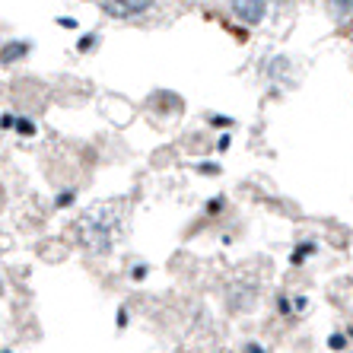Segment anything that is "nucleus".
<instances>
[{"label": "nucleus", "mask_w": 353, "mask_h": 353, "mask_svg": "<svg viewBox=\"0 0 353 353\" xmlns=\"http://www.w3.org/2000/svg\"><path fill=\"white\" fill-rule=\"evenodd\" d=\"M96 3L105 10L108 17L128 19V17H140V13H147L153 0H96Z\"/></svg>", "instance_id": "obj_1"}, {"label": "nucleus", "mask_w": 353, "mask_h": 353, "mask_svg": "<svg viewBox=\"0 0 353 353\" xmlns=\"http://www.w3.org/2000/svg\"><path fill=\"white\" fill-rule=\"evenodd\" d=\"M268 3H271V0H230L232 13H236L242 23H248V26L261 23L264 13H268Z\"/></svg>", "instance_id": "obj_2"}, {"label": "nucleus", "mask_w": 353, "mask_h": 353, "mask_svg": "<svg viewBox=\"0 0 353 353\" xmlns=\"http://www.w3.org/2000/svg\"><path fill=\"white\" fill-rule=\"evenodd\" d=\"M331 7L341 19H350L353 17V0H331Z\"/></svg>", "instance_id": "obj_3"}]
</instances>
